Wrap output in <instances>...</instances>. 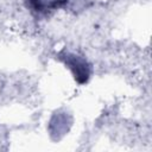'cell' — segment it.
I'll return each instance as SVG.
<instances>
[{
    "label": "cell",
    "mask_w": 152,
    "mask_h": 152,
    "mask_svg": "<svg viewBox=\"0 0 152 152\" xmlns=\"http://www.w3.org/2000/svg\"><path fill=\"white\" fill-rule=\"evenodd\" d=\"M66 2L68 0H26L25 5L34 17L40 18L64 7Z\"/></svg>",
    "instance_id": "2"
},
{
    "label": "cell",
    "mask_w": 152,
    "mask_h": 152,
    "mask_svg": "<svg viewBox=\"0 0 152 152\" xmlns=\"http://www.w3.org/2000/svg\"><path fill=\"white\" fill-rule=\"evenodd\" d=\"M59 59L70 69L75 81L80 84H84L88 82L90 74H91V66L88 63V61L76 53L63 51L58 55Z\"/></svg>",
    "instance_id": "1"
}]
</instances>
